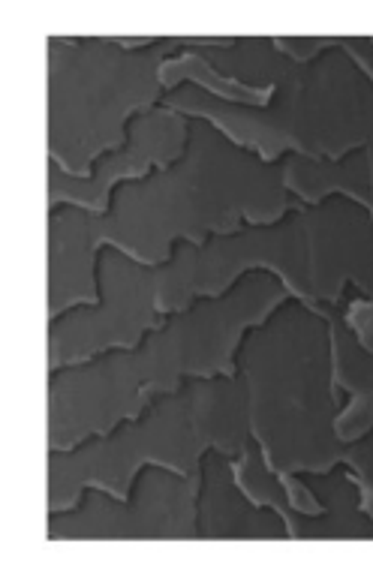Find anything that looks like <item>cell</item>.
I'll list each match as a JSON object with an SVG mask.
<instances>
[{
  "mask_svg": "<svg viewBox=\"0 0 373 577\" xmlns=\"http://www.w3.org/2000/svg\"><path fill=\"white\" fill-rule=\"evenodd\" d=\"M157 39L154 37H145V39H118V45H123V48H138V45H154Z\"/></svg>",
  "mask_w": 373,
  "mask_h": 577,
  "instance_id": "obj_1",
  "label": "cell"
}]
</instances>
